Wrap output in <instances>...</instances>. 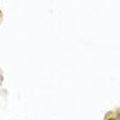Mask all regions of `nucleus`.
I'll return each mask as SVG.
<instances>
[{"label": "nucleus", "instance_id": "3", "mask_svg": "<svg viewBox=\"0 0 120 120\" xmlns=\"http://www.w3.org/2000/svg\"><path fill=\"white\" fill-rule=\"evenodd\" d=\"M3 17H4V16H3V11H2V9H0V24L3 23Z\"/></svg>", "mask_w": 120, "mask_h": 120}, {"label": "nucleus", "instance_id": "1", "mask_svg": "<svg viewBox=\"0 0 120 120\" xmlns=\"http://www.w3.org/2000/svg\"><path fill=\"white\" fill-rule=\"evenodd\" d=\"M103 120H117V119H116V116H114V112H113V110H109L106 114H104Z\"/></svg>", "mask_w": 120, "mask_h": 120}, {"label": "nucleus", "instance_id": "2", "mask_svg": "<svg viewBox=\"0 0 120 120\" xmlns=\"http://www.w3.org/2000/svg\"><path fill=\"white\" fill-rule=\"evenodd\" d=\"M113 112H114L116 119H117V120H120V106H117L116 109H113Z\"/></svg>", "mask_w": 120, "mask_h": 120}]
</instances>
